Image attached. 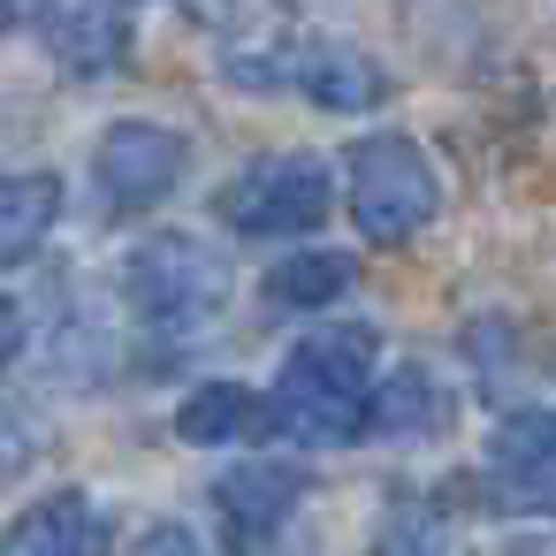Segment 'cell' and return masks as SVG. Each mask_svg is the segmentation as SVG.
Instances as JSON below:
<instances>
[{"label": "cell", "mask_w": 556, "mask_h": 556, "mask_svg": "<svg viewBox=\"0 0 556 556\" xmlns=\"http://www.w3.org/2000/svg\"><path fill=\"white\" fill-rule=\"evenodd\" d=\"M374 358H381V328L374 320H328L313 336L290 343L275 389H267V419L275 434L305 442V450H336L366 434V404H374Z\"/></svg>", "instance_id": "obj_1"}, {"label": "cell", "mask_w": 556, "mask_h": 556, "mask_svg": "<svg viewBox=\"0 0 556 556\" xmlns=\"http://www.w3.org/2000/svg\"><path fill=\"white\" fill-rule=\"evenodd\" d=\"M115 290L123 305L146 320L153 343H184L199 336L222 298H229V252L214 237H191V229H161V237H138L115 267Z\"/></svg>", "instance_id": "obj_2"}, {"label": "cell", "mask_w": 556, "mask_h": 556, "mask_svg": "<svg viewBox=\"0 0 556 556\" xmlns=\"http://www.w3.org/2000/svg\"><path fill=\"white\" fill-rule=\"evenodd\" d=\"M343 199H351V229L366 244H412L442 214V176L419 138L374 130L343 153Z\"/></svg>", "instance_id": "obj_3"}, {"label": "cell", "mask_w": 556, "mask_h": 556, "mask_svg": "<svg viewBox=\"0 0 556 556\" xmlns=\"http://www.w3.org/2000/svg\"><path fill=\"white\" fill-rule=\"evenodd\" d=\"M336 206V168L313 153V146H275V153H252L222 191H214V214L229 237H313Z\"/></svg>", "instance_id": "obj_4"}, {"label": "cell", "mask_w": 556, "mask_h": 556, "mask_svg": "<svg viewBox=\"0 0 556 556\" xmlns=\"http://www.w3.org/2000/svg\"><path fill=\"white\" fill-rule=\"evenodd\" d=\"M191 176V138L168 123H108L92 146V184L108 214H153L184 191Z\"/></svg>", "instance_id": "obj_5"}, {"label": "cell", "mask_w": 556, "mask_h": 556, "mask_svg": "<svg viewBox=\"0 0 556 556\" xmlns=\"http://www.w3.org/2000/svg\"><path fill=\"white\" fill-rule=\"evenodd\" d=\"M480 480L495 510L518 518H556V412H510L495 419L480 450Z\"/></svg>", "instance_id": "obj_6"}, {"label": "cell", "mask_w": 556, "mask_h": 556, "mask_svg": "<svg viewBox=\"0 0 556 556\" xmlns=\"http://www.w3.org/2000/svg\"><path fill=\"white\" fill-rule=\"evenodd\" d=\"M305 465H290V457H244V465H229L222 480H214V510H222V526H229V548L237 556H260L267 541H282L290 533V518H298V503H305Z\"/></svg>", "instance_id": "obj_7"}, {"label": "cell", "mask_w": 556, "mask_h": 556, "mask_svg": "<svg viewBox=\"0 0 556 556\" xmlns=\"http://www.w3.org/2000/svg\"><path fill=\"white\" fill-rule=\"evenodd\" d=\"M290 92L328 108V115H366L389 100V70L358 47V39H336V31H298L290 39Z\"/></svg>", "instance_id": "obj_8"}, {"label": "cell", "mask_w": 556, "mask_h": 556, "mask_svg": "<svg viewBox=\"0 0 556 556\" xmlns=\"http://www.w3.org/2000/svg\"><path fill=\"white\" fill-rule=\"evenodd\" d=\"M108 548H115V518L85 488L39 495L9 533H0V556H108Z\"/></svg>", "instance_id": "obj_9"}, {"label": "cell", "mask_w": 556, "mask_h": 556, "mask_svg": "<svg viewBox=\"0 0 556 556\" xmlns=\"http://www.w3.org/2000/svg\"><path fill=\"white\" fill-rule=\"evenodd\" d=\"M39 39H47V54H54L62 77L92 85V77H115L130 62L138 16L130 9H54V16H39Z\"/></svg>", "instance_id": "obj_10"}, {"label": "cell", "mask_w": 556, "mask_h": 556, "mask_svg": "<svg viewBox=\"0 0 556 556\" xmlns=\"http://www.w3.org/2000/svg\"><path fill=\"white\" fill-rule=\"evenodd\" d=\"M450 419H457V396H450V381L434 374V366H396L381 389H374V404H366V434L374 442H442L450 434Z\"/></svg>", "instance_id": "obj_11"}, {"label": "cell", "mask_w": 556, "mask_h": 556, "mask_svg": "<svg viewBox=\"0 0 556 556\" xmlns=\"http://www.w3.org/2000/svg\"><path fill=\"white\" fill-rule=\"evenodd\" d=\"M260 434H275V419H267V396L244 381H199L176 404V442H191V450H237Z\"/></svg>", "instance_id": "obj_12"}, {"label": "cell", "mask_w": 556, "mask_h": 556, "mask_svg": "<svg viewBox=\"0 0 556 556\" xmlns=\"http://www.w3.org/2000/svg\"><path fill=\"white\" fill-rule=\"evenodd\" d=\"M351 290H358V260H351V252H328V244L275 260L267 282H260V298H267L275 313H328V305L351 298Z\"/></svg>", "instance_id": "obj_13"}, {"label": "cell", "mask_w": 556, "mask_h": 556, "mask_svg": "<svg viewBox=\"0 0 556 556\" xmlns=\"http://www.w3.org/2000/svg\"><path fill=\"white\" fill-rule=\"evenodd\" d=\"M62 222V176L47 168H16L0 176V260H31Z\"/></svg>", "instance_id": "obj_14"}, {"label": "cell", "mask_w": 556, "mask_h": 556, "mask_svg": "<svg viewBox=\"0 0 556 556\" xmlns=\"http://www.w3.org/2000/svg\"><path fill=\"white\" fill-rule=\"evenodd\" d=\"M374 556H457V541H450V526L427 503H396L381 541H374Z\"/></svg>", "instance_id": "obj_15"}, {"label": "cell", "mask_w": 556, "mask_h": 556, "mask_svg": "<svg viewBox=\"0 0 556 556\" xmlns=\"http://www.w3.org/2000/svg\"><path fill=\"white\" fill-rule=\"evenodd\" d=\"M39 450H47V442H39V427H31L16 404H0V488L24 480V472L39 465Z\"/></svg>", "instance_id": "obj_16"}, {"label": "cell", "mask_w": 556, "mask_h": 556, "mask_svg": "<svg viewBox=\"0 0 556 556\" xmlns=\"http://www.w3.org/2000/svg\"><path fill=\"white\" fill-rule=\"evenodd\" d=\"M138 556H206V541L191 533V526H176V518H161L146 541H138Z\"/></svg>", "instance_id": "obj_17"}, {"label": "cell", "mask_w": 556, "mask_h": 556, "mask_svg": "<svg viewBox=\"0 0 556 556\" xmlns=\"http://www.w3.org/2000/svg\"><path fill=\"white\" fill-rule=\"evenodd\" d=\"M24 336H31V320H24V305H16L9 290H0V366H9V358H24Z\"/></svg>", "instance_id": "obj_18"}, {"label": "cell", "mask_w": 556, "mask_h": 556, "mask_svg": "<svg viewBox=\"0 0 556 556\" xmlns=\"http://www.w3.org/2000/svg\"><path fill=\"white\" fill-rule=\"evenodd\" d=\"M16 24H24V16H16V9H0V39H9V31H16Z\"/></svg>", "instance_id": "obj_19"}, {"label": "cell", "mask_w": 556, "mask_h": 556, "mask_svg": "<svg viewBox=\"0 0 556 556\" xmlns=\"http://www.w3.org/2000/svg\"><path fill=\"white\" fill-rule=\"evenodd\" d=\"M526 556H548V548H526Z\"/></svg>", "instance_id": "obj_20"}]
</instances>
